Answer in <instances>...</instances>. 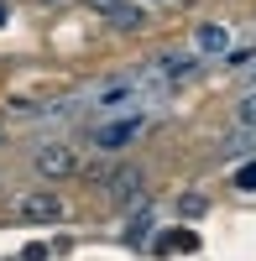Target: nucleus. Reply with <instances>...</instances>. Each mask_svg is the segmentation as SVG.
<instances>
[{
  "mask_svg": "<svg viewBox=\"0 0 256 261\" xmlns=\"http://www.w3.org/2000/svg\"><path fill=\"white\" fill-rule=\"evenodd\" d=\"M141 130H146V115H110L89 130V146L110 157V151H125L131 141H141Z\"/></svg>",
  "mask_w": 256,
  "mask_h": 261,
  "instance_id": "nucleus-1",
  "label": "nucleus"
},
{
  "mask_svg": "<svg viewBox=\"0 0 256 261\" xmlns=\"http://www.w3.org/2000/svg\"><path fill=\"white\" fill-rule=\"evenodd\" d=\"M32 172H37V178H47V183L79 178V151L63 146V141H42V146L32 151Z\"/></svg>",
  "mask_w": 256,
  "mask_h": 261,
  "instance_id": "nucleus-2",
  "label": "nucleus"
},
{
  "mask_svg": "<svg viewBox=\"0 0 256 261\" xmlns=\"http://www.w3.org/2000/svg\"><path fill=\"white\" fill-rule=\"evenodd\" d=\"M146 73H152V79L162 84V89H167V84H188V79L199 73V53H183V47H173V53H157L152 63H146Z\"/></svg>",
  "mask_w": 256,
  "mask_h": 261,
  "instance_id": "nucleus-3",
  "label": "nucleus"
},
{
  "mask_svg": "<svg viewBox=\"0 0 256 261\" xmlns=\"http://www.w3.org/2000/svg\"><path fill=\"white\" fill-rule=\"evenodd\" d=\"M16 220H32V225H63V220H68V204H63L53 188H37V193H27V199L16 204Z\"/></svg>",
  "mask_w": 256,
  "mask_h": 261,
  "instance_id": "nucleus-4",
  "label": "nucleus"
},
{
  "mask_svg": "<svg viewBox=\"0 0 256 261\" xmlns=\"http://www.w3.org/2000/svg\"><path fill=\"white\" fill-rule=\"evenodd\" d=\"M105 188H110V199L125 209V204H136V199H141V188H146V172H141L136 162H115V172L105 178Z\"/></svg>",
  "mask_w": 256,
  "mask_h": 261,
  "instance_id": "nucleus-5",
  "label": "nucleus"
},
{
  "mask_svg": "<svg viewBox=\"0 0 256 261\" xmlns=\"http://www.w3.org/2000/svg\"><path fill=\"white\" fill-rule=\"evenodd\" d=\"M136 84H141V73H115V79H105L99 89L89 94V105H99V110H115V105H131V99H136Z\"/></svg>",
  "mask_w": 256,
  "mask_h": 261,
  "instance_id": "nucleus-6",
  "label": "nucleus"
},
{
  "mask_svg": "<svg viewBox=\"0 0 256 261\" xmlns=\"http://www.w3.org/2000/svg\"><path fill=\"white\" fill-rule=\"evenodd\" d=\"M225 47H230V32L220 27V21H204V27L194 32V53L199 58H220Z\"/></svg>",
  "mask_w": 256,
  "mask_h": 261,
  "instance_id": "nucleus-7",
  "label": "nucleus"
},
{
  "mask_svg": "<svg viewBox=\"0 0 256 261\" xmlns=\"http://www.w3.org/2000/svg\"><path fill=\"white\" fill-rule=\"evenodd\" d=\"M215 151H220V157H251V151H256V125L241 120V130H230V136H225Z\"/></svg>",
  "mask_w": 256,
  "mask_h": 261,
  "instance_id": "nucleus-8",
  "label": "nucleus"
},
{
  "mask_svg": "<svg viewBox=\"0 0 256 261\" xmlns=\"http://www.w3.org/2000/svg\"><path fill=\"white\" fill-rule=\"evenodd\" d=\"M146 230H152V204H146V199H136V209H131V220H125V241H131V246H141L146 241Z\"/></svg>",
  "mask_w": 256,
  "mask_h": 261,
  "instance_id": "nucleus-9",
  "label": "nucleus"
},
{
  "mask_svg": "<svg viewBox=\"0 0 256 261\" xmlns=\"http://www.w3.org/2000/svg\"><path fill=\"white\" fill-rule=\"evenodd\" d=\"M105 21H110V27H120V32H136L141 21H146V11H141V6H125V0H120V6L105 16Z\"/></svg>",
  "mask_w": 256,
  "mask_h": 261,
  "instance_id": "nucleus-10",
  "label": "nucleus"
},
{
  "mask_svg": "<svg viewBox=\"0 0 256 261\" xmlns=\"http://www.w3.org/2000/svg\"><path fill=\"white\" fill-rule=\"evenodd\" d=\"M204 209H209V199H204V193H199V188H188V193H183V199H178V214H183V220H199V214H204Z\"/></svg>",
  "mask_w": 256,
  "mask_h": 261,
  "instance_id": "nucleus-11",
  "label": "nucleus"
},
{
  "mask_svg": "<svg viewBox=\"0 0 256 261\" xmlns=\"http://www.w3.org/2000/svg\"><path fill=\"white\" fill-rule=\"evenodd\" d=\"M230 183H236L241 193H256V157H246L236 172H230Z\"/></svg>",
  "mask_w": 256,
  "mask_h": 261,
  "instance_id": "nucleus-12",
  "label": "nucleus"
},
{
  "mask_svg": "<svg viewBox=\"0 0 256 261\" xmlns=\"http://www.w3.org/2000/svg\"><path fill=\"white\" fill-rule=\"evenodd\" d=\"M110 172H115V162H79V178L84 183H105Z\"/></svg>",
  "mask_w": 256,
  "mask_h": 261,
  "instance_id": "nucleus-13",
  "label": "nucleus"
},
{
  "mask_svg": "<svg viewBox=\"0 0 256 261\" xmlns=\"http://www.w3.org/2000/svg\"><path fill=\"white\" fill-rule=\"evenodd\" d=\"M236 120H246V125H256V89L236 99Z\"/></svg>",
  "mask_w": 256,
  "mask_h": 261,
  "instance_id": "nucleus-14",
  "label": "nucleus"
},
{
  "mask_svg": "<svg viewBox=\"0 0 256 261\" xmlns=\"http://www.w3.org/2000/svg\"><path fill=\"white\" fill-rule=\"evenodd\" d=\"M256 63V47H246V53H230V68H251Z\"/></svg>",
  "mask_w": 256,
  "mask_h": 261,
  "instance_id": "nucleus-15",
  "label": "nucleus"
},
{
  "mask_svg": "<svg viewBox=\"0 0 256 261\" xmlns=\"http://www.w3.org/2000/svg\"><path fill=\"white\" fill-rule=\"evenodd\" d=\"M16 261H47V251H42V246H27V251H16Z\"/></svg>",
  "mask_w": 256,
  "mask_h": 261,
  "instance_id": "nucleus-16",
  "label": "nucleus"
},
{
  "mask_svg": "<svg viewBox=\"0 0 256 261\" xmlns=\"http://www.w3.org/2000/svg\"><path fill=\"white\" fill-rule=\"evenodd\" d=\"M84 6H89V11H99V16H110V11L120 6V0H84Z\"/></svg>",
  "mask_w": 256,
  "mask_h": 261,
  "instance_id": "nucleus-17",
  "label": "nucleus"
},
{
  "mask_svg": "<svg viewBox=\"0 0 256 261\" xmlns=\"http://www.w3.org/2000/svg\"><path fill=\"white\" fill-rule=\"evenodd\" d=\"M6 21H11V11H6V0H0V27H6Z\"/></svg>",
  "mask_w": 256,
  "mask_h": 261,
  "instance_id": "nucleus-18",
  "label": "nucleus"
}]
</instances>
